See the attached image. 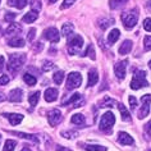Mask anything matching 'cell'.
<instances>
[{
    "label": "cell",
    "instance_id": "cell-31",
    "mask_svg": "<svg viewBox=\"0 0 151 151\" xmlns=\"http://www.w3.org/2000/svg\"><path fill=\"white\" fill-rule=\"evenodd\" d=\"M85 149L87 151H106L108 150L105 146H101V145H86Z\"/></svg>",
    "mask_w": 151,
    "mask_h": 151
},
{
    "label": "cell",
    "instance_id": "cell-12",
    "mask_svg": "<svg viewBox=\"0 0 151 151\" xmlns=\"http://www.w3.org/2000/svg\"><path fill=\"white\" fill-rule=\"evenodd\" d=\"M8 99L10 103H21L22 99H23V92H22L21 88H14L9 92Z\"/></svg>",
    "mask_w": 151,
    "mask_h": 151
},
{
    "label": "cell",
    "instance_id": "cell-40",
    "mask_svg": "<svg viewBox=\"0 0 151 151\" xmlns=\"http://www.w3.org/2000/svg\"><path fill=\"white\" fill-rule=\"evenodd\" d=\"M73 3H76V0H64L60 8H62V9H67V8H69V6L73 5Z\"/></svg>",
    "mask_w": 151,
    "mask_h": 151
},
{
    "label": "cell",
    "instance_id": "cell-13",
    "mask_svg": "<svg viewBox=\"0 0 151 151\" xmlns=\"http://www.w3.org/2000/svg\"><path fill=\"white\" fill-rule=\"evenodd\" d=\"M118 142L120 143V145H133L134 139L132 138L128 133H126V132H119V134H118Z\"/></svg>",
    "mask_w": 151,
    "mask_h": 151
},
{
    "label": "cell",
    "instance_id": "cell-44",
    "mask_svg": "<svg viewBox=\"0 0 151 151\" xmlns=\"http://www.w3.org/2000/svg\"><path fill=\"white\" fill-rule=\"evenodd\" d=\"M35 36H36V29H35V28H31V29L28 31L27 40H28V41H33V39H35Z\"/></svg>",
    "mask_w": 151,
    "mask_h": 151
},
{
    "label": "cell",
    "instance_id": "cell-36",
    "mask_svg": "<svg viewBox=\"0 0 151 151\" xmlns=\"http://www.w3.org/2000/svg\"><path fill=\"white\" fill-rule=\"evenodd\" d=\"M143 46H145V50L147 51L151 50V36H145V39H143Z\"/></svg>",
    "mask_w": 151,
    "mask_h": 151
},
{
    "label": "cell",
    "instance_id": "cell-17",
    "mask_svg": "<svg viewBox=\"0 0 151 151\" xmlns=\"http://www.w3.org/2000/svg\"><path fill=\"white\" fill-rule=\"evenodd\" d=\"M21 31H22V27H21L19 24H18V23H12L8 28H6L5 35H6V36H10V35L17 36L18 33H21Z\"/></svg>",
    "mask_w": 151,
    "mask_h": 151
},
{
    "label": "cell",
    "instance_id": "cell-29",
    "mask_svg": "<svg viewBox=\"0 0 151 151\" xmlns=\"http://www.w3.org/2000/svg\"><path fill=\"white\" fill-rule=\"evenodd\" d=\"M23 80H24V82H26V83H27L28 86H35L36 82H37L35 76H32V74H29V73H26V74L23 76Z\"/></svg>",
    "mask_w": 151,
    "mask_h": 151
},
{
    "label": "cell",
    "instance_id": "cell-42",
    "mask_svg": "<svg viewBox=\"0 0 151 151\" xmlns=\"http://www.w3.org/2000/svg\"><path fill=\"white\" fill-rule=\"evenodd\" d=\"M129 105H131V109L132 110H134L136 106H137V100H136V97L134 96H129Z\"/></svg>",
    "mask_w": 151,
    "mask_h": 151
},
{
    "label": "cell",
    "instance_id": "cell-9",
    "mask_svg": "<svg viewBox=\"0 0 151 151\" xmlns=\"http://www.w3.org/2000/svg\"><path fill=\"white\" fill-rule=\"evenodd\" d=\"M127 64H128V60H122V62H118L114 65V72H115V76L119 81L124 80L126 77V69H127Z\"/></svg>",
    "mask_w": 151,
    "mask_h": 151
},
{
    "label": "cell",
    "instance_id": "cell-50",
    "mask_svg": "<svg viewBox=\"0 0 151 151\" xmlns=\"http://www.w3.org/2000/svg\"><path fill=\"white\" fill-rule=\"evenodd\" d=\"M21 151H31V150H29V149H28V147H24V149H22Z\"/></svg>",
    "mask_w": 151,
    "mask_h": 151
},
{
    "label": "cell",
    "instance_id": "cell-39",
    "mask_svg": "<svg viewBox=\"0 0 151 151\" xmlns=\"http://www.w3.org/2000/svg\"><path fill=\"white\" fill-rule=\"evenodd\" d=\"M52 68H54V63H52V62H45V63H44V65H42V69H44L45 72L51 70Z\"/></svg>",
    "mask_w": 151,
    "mask_h": 151
},
{
    "label": "cell",
    "instance_id": "cell-49",
    "mask_svg": "<svg viewBox=\"0 0 151 151\" xmlns=\"http://www.w3.org/2000/svg\"><path fill=\"white\" fill-rule=\"evenodd\" d=\"M4 100H5L4 93H1V92H0V101H4Z\"/></svg>",
    "mask_w": 151,
    "mask_h": 151
},
{
    "label": "cell",
    "instance_id": "cell-18",
    "mask_svg": "<svg viewBox=\"0 0 151 151\" xmlns=\"http://www.w3.org/2000/svg\"><path fill=\"white\" fill-rule=\"evenodd\" d=\"M37 17H39V13H37V10H31V12H28L26 16L22 18V22L23 23H32V22H35L37 19Z\"/></svg>",
    "mask_w": 151,
    "mask_h": 151
},
{
    "label": "cell",
    "instance_id": "cell-37",
    "mask_svg": "<svg viewBox=\"0 0 151 151\" xmlns=\"http://www.w3.org/2000/svg\"><path fill=\"white\" fill-rule=\"evenodd\" d=\"M63 136V137H65V138H68V139H70V138H74V137H77V132H74V131H70V132H62L60 133Z\"/></svg>",
    "mask_w": 151,
    "mask_h": 151
},
{
    "label": "cell",
    "instance_id": "cell-46",
    "mask_svg": "<svg viewBox=\"0 0 151 151\" xmlns=\"http://www.w3.org/2000/svg\"><path fill=\"white\" fill-rule=\"evenodd\" d=\"M145 131H146L147 136H150V137H151V120L145 126Z\"/></svg>",
    "mask_w": 151,
    "mask_h": 151
},
{
    "label": "cell",
    "instance_id": "cell-2",
    "mask_svg": "<svg viewBox=\"0 0 151 151\" xmlns=\"http://www.w3.org/2000/svg\"><path fill=\"white\" fill-rule=\"evenodd\" d=\"M149 83L146 81V73L143 70H136L133 74V78L131 81V88L132 90H139L142 87H147Z\"/></svg>",
    "mask_w": 151,
    "mask_h": 151
},
{
    "label": "cell",
    "instance_id": "cell-41",
    "mask_svg": "<svg viewBox=\"0 0 151 151\" xmlns=\"http://www.w3.org/2000/svg\"><path fill=\"white\" fill-rule=\"evenodd\" d=\"M143 28H145L146 31L151 32V18H146V19L143 21Z\"/></svg>",
    "mask_w": 151,
    "mask_h": 151
},
{
    "label": "cell",
    "instance_id": "cell-15",
    "mask_svg": "<svg viewBox=\"0 0 151 151\" xmlns=\"http://www.w3.org/2000/svg\"><path fill=\"white\" fill-rule=\"evenodd\" d=\"M58 90L56 88H47L46 91H45V100L47 101V103H52V101H55L58 99Z\"/></svg>",
    "mask_w": 151,
    "mask_h": 151
},
{
    "label": "cell",
    "instance_id": "cell-51",
    "mask_svg": "<svg viewBox=\"0 0 151 151\" xmlns=\"http://www.w3.org/2000/svg\"><path fill=\"white\" fill-rule=\"evenodd\" d=\"M49 3H50V4H52V3H55V1H58V0H47Z\"/></svg>",
    "mask_w": 151,
    "mask_h": 151
},
{
    "label": "cell",
    "instance_id": "cell-20",
    "mask_svg": "<svg viewBox=\"0 0 151 151\" xmlns=\"http://www.w3.org/2000/svg\"><path fill=\"white\" fill-rule=\"evenodd\" d=\"M131 50H132V41H131V40H126L122 45H120V47H119V54H120V55L129 54Z\"/></svg>",
    "mask_w": 151,
    "mask_h": 151
},
{
    "label": "cell",
    "instance_id": "cell-35",
    "mask_svg": "<svg viewBox=\"0 0 151 151\" xmlns=\"http://www.w3.org/2000/svg\"><path fill=\"white\" fill-rule=\"evenodd\" d=\"M116 103H115V100H111V99H109V97H105L104 101L101 103L100 106H114Z\"/></svg>",
    "mask_w": 151,
    "mask_h": 151
},
{
    "label": "cell",
    "instance_id": "cell-45",
    "mask_svg": "<svg viewBox=\"0 0 151 151\" xmlns=\"http://www.w3.org/2000/svg\"><path fill=\"white\" fill-rule=\"evenodd\" d=\"M9 82V77L8 76H1L0 77V86H4V85H6Z\"/></svg>",
    "mask_w": 151,
    "mask_h": 151
},
{
    "label": "cell",
    "instance_id": "cell-22",
    "mask_svg": "<svg viewBox=\"0 0 151 151\" xmlns=\"http://www.w3.org/2000/svg\"><path fill=\"white\" fill-rule=\"evenodd\" d=\"M28 0H8V5L9 6H14L17 9H23L27 5Z\"/></svg>",
    "mask_w": 151,
    "mask_h": 151
},
{
    "label": "cell",
    "instance_id": "cell-54",
    "mask_svg": "<svg viewBox=\"0 0 151 151\" xmlns=\"http://www.w3.org/2000/svg\"><path fill=\"white\" fill-rule=\"evenodd\" d=\"M0 141H1V136H0Z\"/></svg>",
    "mask_w": 151,
    "mask_h": 151
},
{
    "label": "cell",
    "instance_id": "cell-1",
    "mask_svg": "<svg viewBox=\"0 0 151 151\" xmlns=\"http://www.w3.org/2000/svg\"><path fill=\"white\" fill-rule=\"evenodd\" d=\"M26 62V55L24 54H10L9 55V64H8V69L10 73L16 74L19 72V69L23 67V64Z\"/></svg>",
    "mask_w": 151,
    "mask_h": 151
},
{
    "label": "cell",
    "instance_id": "cell-7",
    "mask_svg": "<svg viewBox=\"0 0 151 151\" xmlns=\"http://www.w3.org/2000/svg\"><path fill=\"white\" fill-rule=\"evenodd\" d=\"M150 104H151V95H143L141 97V109L138 111V118L143 119L149 115L150 113Z\"/></svg>",
    "mask_w": 151,
    "mask_h": 151
},
{
    "label": "cell",
    "instance_id": "cell-6",
    "mask_svg": "<svg viewBox=\"0 0 151 151\" xmlns=\"http://www.w3.org/2000/svg\"><path fill=\"white\" fill-rule=\"evenodd\" d=\"M82 83V76L78 72H70L67 77V90H74Z\"/></svg>",
    "mask_w": 151,
    "mask_h": 151
},
{
    "label": "cell",
    "instance_id": "cell-5",
    "mask_svg": "<svg viewBox=\"0 0 151 151\" xmlns=\"http://www.w3.org/2000/svg\"><path fill=\"white\" fill-rule=\"evenodd\" d=\"M82 46H83V39L80 35H74L68 39V52L70 55L77 54Z\"/></svg>",
    "mask_w": 151,
    "mask_h": 151
},
{
    "label": "cell",
    "instance_id": "cell-28",
    "mask_svg": "<svg viewBox=\"0 0 151 151\" xmlns=\"http://www.w3.org/2000/svg\"><path fill=\"white\" fill-rule=\"evenodd\" d=\"M73 29H74V27H73V24H72V23H65V24H63V28H62L63 36H64V37H68L72 32H73Z\"/></svg>",
    "mask_w": 151,
    "mask_h": 151
},
{
    "label": "cell",
    "instance_id": "cell-10",
    "mask_svg": "<svg viewBox=\"0 0 151 151\" xmlns=\"http://www.w3.org/2000/svg\"><path fill=\"white\" fill-rule=\"evenodd\" d=\"M44 39L49 40L50 42H58L59 39H60L58 29H56L55 27H50V28L45 29L44 31Z\"/></svg>",
    "mask_w": 151,
    "mask_h": 151
},
{
    "label": "cell",
    "instance_id": "cell-38",
    "mask_svg": "<svg viewBox=\"0 0 151 151\" xmlns=\"http://www.w3.org/2000/svg\"><path fill=\"white\" fill-rule=\"evenodd\" d=\"M31 6L33 10H39L41 9V0H31Z\"/></svg>",
    "mask_w": 151,
    "mask_h": 151
},
{
    "label": "cell",
    "instance_id": "cell-32",
    "mask_svg": "<svg viewBox=\"0 0 151 151\" xmlns=\"http://www.w3.org/2000/svg\"><path fill=\"white\" fill-rule=\"evenodd\" d=\"M39 99H40V92L36 91V92H32L31 95L28 96V101L31 105H36L37 103H39Z\"/></svg>",
    "mask_w": 151,
    "mask_h": 151
},
{
    "label": "cell",
    "instance_id": "cell-25",
    "mask_svg": "<svg viewBox=\"0 0 151 151\" xmlns=\"http://www.w3.org/2000/svg\"><path fill=\"white\" fill-rule=\"evenodd\" d=\"M70 122L73 124H76V126H83V124L86 123V119L82 114H74L73 116H72Z\"/></svg>",
    "mask_w": 151,
    "mask_h": 151
},
{
    "label": "cell",
    "instance_id": "cell-24",
    "mask_svg": "<svg viewBox=\"0 0 151 151\" xmlns=\"http://www.w3.org/2000/svg\"><path fill=\"white\" fill-rule=\"evenodd\" d=\"M128 0H109V6L111 9H119L127 4Z\"/></svg>",
    "mask_w": 151,
    "mask_h": 151
},
{
    "label": "cell",
    "instance_id": "cell-19",
    "mask_svg": "<svg viewBox=\"0 0 151 151\" xmlns=\"http://www.w3.org/2000/svg\"><path fill=\"white\" fill-rule=\"evenodd\" d=\"M8 45L12 47H23L24 46V40L22 37H18V36H14L13 39L8 40Z\"/></svg>",
    "mask_w": 151,
    "mask_h": 151
},
{
    "label": "cell",
    "instance_id": "cell-4",
    "mask_svg": "<svg viewBox=\"0 0 151 151\" xmlns=\"http://www.w3.org/2000/svg\"><path fill=\"white\" fill-rule=\"evenodd\" d=\"M114 123H115V116H114V114H113L111 111H106L103 116H101L99 128H100V131L109 133V132L111 131L113 126H114Z\"/></svg>",
    "mask_w": 151,
    "mask_h": 151
},
{
    "label": "cell",
    "instance_id": "cell-47",
    "mask_svg": "<svg viewBox=\"0 0 151 151\" xmlns=\"http://www.w3.org/2000/svg\"><path fill=\"white\" fill-rule=\"evenodd\" d=\"M4 64H5V60H4V56H0V73L4 69Z\"/></svg>",
    "mask_w": 151,
    "mask_h": 151
},
{
    "label": "cell",
    "instance_id": "cell-23",
    "mask_svg": "<svg viewBox=\"0 0 151 151\" xmlns=\"http://www.w3.org/2000/svg\"><path fill=\"white\" fill-rule=\"evenodd\" d=\"M10 133H12V134H16V136H18V137H21V138L29 139V141H32V142H35V143L39 142V139H37V137H36V136H33V134L22 133V132H10Z\"/></svg>",
    "mask_w": 151,
    "mask_h": 151
},
{
    "label": "cell",
    "instance_id": "cell-26",
    "mask_svg": "<svg viewBox=\"0 0 151 151\" xmlns=\"http://www.w3.org/2000/svg\"><path fill=\"white\" fill-rule=\"evenodd\" d=\"M119 36H120V32H119V29H113V31L109 33V36H108V42L113 45L114 42H116V40L119 39Z\"/></svg>",
    "mask_w": 151,
    "mask_h": 151
},
{
    "label": "cell",
    "instance_id": "cell-3",
    "mask_svg": "<svg viewBox=\"0 0 151 151\" xmlns=\"http://www.w3.org/2000/svg\"><path fill=\"white\" fill-rule=\"evenodd\" d=\"M122 22L124 24V27L127 29H131L133 28L136 24H137V21H138V12L137 9L134 10H131V12H126L122 14Z\"/></svg>",
    "mask_w": 151,
    "mask_h": 151
},
{
    "label": "cell",
    "instance_id": "cell-11",
    "mask_svg": "<svg viewBox=\"0 0 151 151\" xmlns=\"http://www.w3.org/2000/svg\"><path fill=\"white\" fill-rule=\"evenodd\" d=\"M47 120L50 126H56V124L60 123L62 120V113L58 109H52V110L47 114Z\"/></svg>",
    "mask_w": 151,
    "mask_h": 151
},
{
    "label": "cell",
    "instance_id": "cell-34",
    "mask_svg": "<svg viewBox=\"0 0 151 151\" xmlns=\"http://www.w3.org/2000/svg\"><path fill=\"white\" fill-rule=\"evenodd\" d=\"M64 72L63 70H59V72H56V73L54 74V82L56 85H62V82L64 80Z\"/></svg>",
    "mask_w": 151,
    "mask_h": 151
},
{
    "label": "cell",
    "instance_id": "cell-27",
    "mask_svg": "<svg viewBox=\"0 0 151 151\" xmlns=\"http://www.w3.org/2000/svg\"><path fill=\"white\" fill-rule=\"evenodd\" d=\"M113 23H114V19H113V18H103V19L99 21V27L101 29H106L108 27H110Z\"/></svg>",
    "mask_w": 151,
    "mask_h": 151
},
{
    "label": "cell",
    "instance_id": "cell-43",
    "mask_svg": "<svg viewBox=\"0 0 151 151\" xmlns=\"http://www.w3.org/2000/svg\"><path fill=\"white\" fill-rule=\"evenodd\" d=\"M16 18V13H6L4 16V21L5 22H12Z\"/></svg>",
    "mask_w": 151,
    "mask_h": 151
},
{
    "label": "cell",
    "instance_id": "cell-14",
    "mask_svg": "<svg viewBox=\"0 0 151 151\" xmlns=\"http://www.w3.org/2000/svg\"><path fill=\"white\" fill-rule=\"evenodd\" d=\"M5 118H8L9 123L12 124V126H18L22 120H23V115L22 114H10V113H6L4 114Z\"/></svg>",
    "mask_w": 151,
    "mask_h": 151
},
{
    "label": "cell",
    "instance_id": "cell-52",
    "mask_svg": "<svg viewBox=\"0 0 151 151\" xmlns=\"http://www.w3.org/2000/svg\"><path fill=\"white\" fill-rule=\"evenodd\" d=\"M149 6H150V9H151V0H150V1H149Z\"/></svg>",
    "mask_w": 151,
    "mask_h": 151
},
{
    "label": "cell",
    "instance_id": "cell-33",
    "mask_svg": "<svg viewBox=\"0 0 151 151\" xmlns=\"http://www.w3.org/2000/svg\"><path fill=\"white\" fill-rule=\"evenodd\" d=\"M90 56V58H91L92 60H95L96 59V55H95V50H93V46L92 45H88L87 46V49H86V51L83 52V54H82V56Z\"/></svg>",
    "mask_w": 151,
    "mask_h": 151
},
{
    "label": "cell",
    "instance_id": "cell-8",
    "mask_svg": "<svg viewBox=\"0 0 151 151\" xmlns=\"http://www.w3.org/2000/svg\"><path fill=\"white\" fill-rule=\"evenodd\" d=\"M83 103H85V100H83V97L81 96V93H73L68 100H63L62 104H63V106L72 104L74 108H80V106L83 105Z\"/></svg>",
    "mask_w": 151,
    "mask_h": 151
},
{
    "label": "cell",
    "instance_id": "cell-16",
    "mask_svg": "<svg viewBox=\"0 0 151 151\" xmlns=\"http://www.w3.org/2000/svg\"><path fill=\"white\" fill-rule=\"evenodd\" d=\"M97 81H99V74H97V70L96 69H90L87 86H88V87H92V86H95L97 83Z\"/></svg>",
    "mask_w": 151,
    "mask_h": 151
},
{
    "label": "cell",
    "instance_id": "cell-30",
    "mask_svg": "<svg viewBox=\"0 0 151 151\" xmlns=\"http://www.w3.org/2000/svg\"><path fill=\"white\" fill-rule=\"evenodd\" d=\"M16 146H17L16 141H13V139H6L5 143H4V149H3V151H14Z\"/></svg>",
    "mask_w": 151,
    "mask_h": 151
},
{
    "label": "cell",
    "instance_id": "cell-21",
    "mask_svg": "<svg viewBox=\"0 0 151 151\" xmlns=\"http://www.w3.org/2000/svg\"><path fill=\"white\" fill-rule=\"evenodd\" d=\"M118 109L120 111V116H122V120H124V122H131V114L129 111L127 110V108L124 106L123 104H118Z\"/></svg>",
    "mask_w": 151,
    "mask_h": 151
},
{
    "label": "cell",
    "instance_id": "cell-48",
    "mask_svg": "<svg viewBox=\"0 0 151 151\" xmlns=\"http://www.w3.org/2000/svg\"><path fill=\"white\" fill-rule=\"evenodd\" d=\"M55 151H70V150L67 149V147H63V146H56V150Z\"/></svg>",
    "mask_w": 151,
    "mask_h": 151
},
{
    "label": "cell",
    "instance_id": "cell-53",
    "mask_svg": "<svg viewBox=\"0 0 151 151\" xmlns=\"http://www.w3.org/2000/svg\"><path fill=\"white\" fill-rule=\"evenodd\" d=\"M149 67H150V69H151V60H150V62H149Z\"/></svg>",
    "mask_w": 151,
    "mask_h": 151
}]
</instances>
